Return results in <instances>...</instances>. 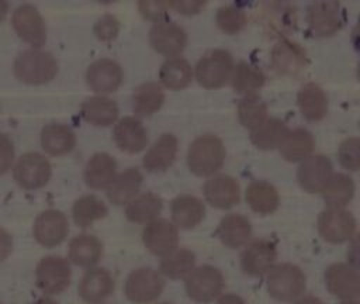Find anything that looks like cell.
Segmentation results:
<instances>
[{
  "label": "cell",
  "mask_w": 360,
  "mask_h": 304,
  "mask_svg": "<svg viewBox=\"0 0 360 304\" xmlns=\"http://www.w3.org/2000/svg\"><path fill=\"white\" fill-rule=\"evenodd\" d=\"M226 151L221 138L212 134L197 137L187 151V166L198 177L215 175L225 162Z\"/></svg>",
  "instance_id": "6da1fadb"
},
{
  "label": "cell",
  "mask_w": 360,
  "mask_h": 304,
  "mask_svg": "<svg viewBox=\"0 0 360 304\" xmlns=\"http://www.w3.org/2000/svg\"><path fill=\"white\" fill-rule=\"evenodd\" d=\"M14 75L27 84H44L58 73V62L52 53L39 48L21 52L14 61Z\"/></svg>",
  "instance_id": "7a4b0ae2"
},
{
  "label": "cell",
  "mask_w": 360,
  "mask_h": 304,
  "mask_svg": "<svg viewBox=\"0 0 360 304\" xmlns=\"http://www.w3.org/2000/svg\"><path fill=\"white\" fill-rule=\"evenodd\" d=\"M305 289L307 277L292 263H278L267 272V291L278 301H294L305 293Z\"/></svg>",
  "instance_id": "3957f363"
},
{
  "label": "cell",
  "mask_w": 360,
  "mask_h": 304,
  "mask_svg": "<svg viewBox=\"0 0 360 304\" xmlns=\"http://www.w3.org/2000/svg\"><path fill=\"white\" fill-rule=\"evenodd\" d=\"M225 286L224 274L219 269L211 265H201L194 267L184 277V287L187 296L201 304L214 301L222 294Z\"/></svg>",
  "instance_id": "277c9868"
},
{
  "label": "cell",
  "mask_w": 360,
  "mask_h": 304,
  "mask_svg": "<svg viewBox=\"0 0 360 304\" xmlns=\"http://www.w3.org/2000/svg\"><path fill=\"white\" fill-rule=\"evenodd\" d=\"M233 66V58L229 51L212 49L198 59L195 79L205 89H219L228 83Z\"/></svg>",
  "instance_id": "5b68a950"
},
{
  "label": "cell",
  "mask_w": 360,
  "mask_h": 304,
  "mask_svg": "<svg viewBox=\"0 0 360 304\" xmlns=\"http://www.w3.org/2000/svg\"><path fill=\"white\" fill-rule=\"evenodd\" d=\"M163 276L152 267L132 270L124 284L125 297L134 304H148L155 301L165 289Z\"/></svg>",
  "instance_id": "8992f818"
},
{
  "label": "cell",
  "mask_w": 360,
  "mask_h": 304,
  "mask_svg": "<svg viewBox=\"0 0 360 304\" xmlns=\"http://www.w3.org/2000/svg\"><path fill=\"white\" fill-rule=\"evenodd\" d=\"M72 270L68 259L60 256H45L42 258L35 269L37 287L44 294H59L66 290L70 284Z\"/></svg>",
  "instance_id": "52a82bcc"
},
{
  "label": "cell",
  "mask_w": 360,
  "mask_h": 304,
  "mask_svg": "<svg viewBox=\"0 0 360 304\" xmlns=\"http://www.w3.org/2000/svg\"><path fill=\"white\" fill-rule=\"evenodd\" d=\"M354 215L339 207H328L318 217L319 235L330 243H343L350 241L356 234Z\"/></svg>",
  "instance_id": "ba28073f"
},
{
  "label": "cell",
  "mask_w": 360,
  "mask_h": 304,
  "mask_svg": "<svg viewBox=\"0 0 360 304\" xmlns=\"http://www.w3.org/2000/svg\"><path fill=\"white\" fill-rule=\"evenodd\" d=\"M308 32L312 37H330L345 24V13L338 1H315L307 11Z\"/></svg>",
  "instance_id": "9c48e42d"
},
{
  "label": "cell",
  "mask_w": 360,
  "mask_h": 304,
  "mask_svg": "<svg viewBox=\"0 0 360 304\" xmlns=\"http://www.w3.org/2000/svg\"><path fill=\"white\" fill-rule=\"evenodd\" d=\"M13 176L20 187L35 190L44 187L49 182L52 166L44 155L38 152H27L18 158Z\"/></svg>",
  "instance_id": "30bf717a"
},
{
  "label": "cell",
  "mask_w": 360,
  "mask_h": 304,
  "mask_svg": "<svg viewBox=\"0 0 360 304\" xmlns=\"http://www.w3.org/2000/svg\"><path fill=\"white\" fill-rule=\"evenodd\" d=\"M15 34L34 48H39L46 42V25L41 13L32 4L18 6L11 17Z\"/></svg>",
  "instance_id": "8fae6325"
},
{
  "label": "cell",
  "mask_w": 360,
  "mask_h": 304,
  "mask_svg": "<svg viewBox=\"0 0 360 304\" xmlns=\"http://www.w3.org/2000/svg\"><path fill=\"white\" fill-rule=\"evenodd\" d=\"M152 49L167 58H174L187 45V32L174 21L155 23L149 30Z\"/></svg>",
  "instance_id": "7c38bea8"
},
{
  "label": "cell",
  "mask_w": 360,
  "mask_h": 304,
  "mask_svg": "<svg viewBox=\"0 0 360 304\" xmlns=\"http://www.w3.org/2000/svg\"><path fill=\"white\" fill-rule=\"evenodd\" d=\"M32 234L37 242L45 248L58 246L69 234V222L66 215L55 208L42 211L34 221Z\"/></svg>",
  "instance_id": "4fadbf2b"
},
{
  "label": "cell",
  "mask_w": 360,
  "mask_h": 304,
  "mask_svg": "<svg viewBox=\"0 0 360 304\" xmlns=\"http://www.w3.org/2000/svg\"><path fill=\"white\" fill-rule=\"evenodd\" d=\"M328 291L342 300L357 298L360 294V274L350 263H332L325 270Z\"/></svg>",
  "instance_id": "5bb4252c"
},
{
  "label": "cell",
  "mask_w": 360,
  "mask_h": 304,
  "mask_svg": "<svg viewBox=\"0 0 360 304\" xmlns=\"http://www.w3.org/2000/svg\"><path fill=\"white\" fill-rule=\"evenodd\" d=\"M277 259V248L271 239H255L240 253L242 270L253 277L264 276Z\"/></svg>",
  "instance_id": "9a60e30c"
},
{
  "label": "cell",
  "mask_w": 360,
  "mask_h": 304,
  "mask_svg": "<svg viewBox=\"0 0 360 304\" xmlns=\"http://www.w3.org/2000/svg\"><path fill=\"white\" fill-rule=\"evenodd\" d=\"M307 63L305 49L291 39H280L271 49L270 65L278 75L297 76L305 69Z\"/></svg>",
  "instance_id": "2e32d148"
},
{
  "label": "cell",
  "mask_w": 360,
  "mask_h": 304,
  "mask_svg": "<svg viewBox=\"0 0 360 304\" xmlns=\"http://www.w3.org/2000/svg\"><path fill=\"white\" fill-rule=\"evenodd\" d=\"M142 242L150 253L165 256L177 248L179 229L169 220L156 218L148 222L143 228Z\"/></svg>",
  "instance_id": "e0dca14e"
},
{
  "label": "cell",
  "mask_w": 360,
  "mask_h": 304,
  "mask_svg": "<svg viewBox=\"0 0 360 304\" xmlns=\"http://www.w3.org/2000/svg\"><path fill=\"white\" fill-rule=\"evenodd\" d=\"M333 173L332 162L325 155H311L301 160L297 169V180L305 191L321 193Z\"/></svg>",
  "instance_id": "ac0fdd59"
},
{
  "label": "cell",
  "mask_w": 360,
  "mask_h": 304,
  "mask_svg": "<svg viewBox=\"0 0 360 304\" xmlns=\"http://www.w3.org/2000/svg\"><path fill=\"white\" fill-rule=\"evenodd\" d=\"M122 80V68L108 58L94 61L86 70V83L96 93H112L121 86Z\"/></svg>",
  "instance_id": "d6986e66"
},
{
  "label": "cell",
  "mask_w": 360,
  "mask_h": 304,
  "mask_svg": "<svg viewBox=\"0 0 360 304\" xmlns=\"http://www.w3.org/2000/svg\"><path fill=\"white\" fill-rule=\"evenodd\" d=\"M202 191L207 203L219 210H228L240 200L239 183L229 175H217L208 179Z\"/></svg>",
  "instance_id": "ffe728a7"
},
{
  "label": "cell",
  "mask_w": 360,
  "mask_h": 304,
  "mask_svg": "<svg viewBox=\"0 0 360 304\" xmlns=\"http://www.w3.org/2000/svg\"><path fill=\"white\" fill-rule=\"evenodd\" d=\"M114 279L104 267H89L83 274L77 291L80 298L89 304H97L114 291Z\"/></svg>",
  "instance_id": "44dd1931"
},
{
  "label": "cell",
  "mask_w": 360,
  "mask_h": 304,
  "mask_svg": "<svg viewBox=\"0 0 360 304\" xmlns=\"http://www.w3.org/2000/svg\"><path fill=\"white\" fill-rule=\"evenodd\" d=\"M115 145L127 153H138L143 151L149 142L148 131L135 117L121 118L112 131Z\"/></svg>",
  "instance_id": "7402d4cb"
},
{
  "label": "cell",
  "mask_w": 360,
  "mask_h": 304,
  "mask_svg": "<svg viewBox=\"0 0 360 304\" xmlns=\"http://www.w3.org/2000/svg\"><path fill=\"white\" fill-rule=\"evenodd\" d=\"M177 151H179L177 137L174 134L165 132L148 149V152L142 159V166L150 173L165 172L174 163Z\"/></svg>",
  "instance_id": "603a6c76"
},
{
  "label": "cell",
  "mask_w": 360,
  "mask_h": 304,
  "mask_svg": "<svg viewBox=\"0 0 360 304\" xmlns=\"http://www.w3.org/2000/svg\"><path fill=\"white\" fill-rule=\"evenodd\" d=\"M84 182L90 189H107L117 176V160L105 153H94L84 166Z\"/></svg>",
  "instance_id": "cb8c5ba5"
},
{
  "label": "cell",
  "mask_w": 360,
  "mask_h": 304,
  "mask_svg": "<svg viewBox=\"0 0 360 304\" xmlns=\"http://www.w3.org/2000/svg\"><path fill=\"white\" fill-rule=\"evenodd\" d=\"M170 213L177 228L191 229L202 221L205 215V205L195 196L181 194L170 203Z\"/></svg>",
  "instance_id": "d4e9b609"
},
{
  "label": "cell",
  "mask_w": 360,
  "mask_h": 304,
  "mask_svg": "<svg viewBox=\"0 0 360 304\" xmlns=\"http://www.w3.org/2000/svg\"><path fill=\"white\" fill-rule=\"evenodd\" d=\"M215 235L225 246L238 249L250 241L252 224L242 214H228L219 221Z\"/></svg>",
  "instance_id": "484cf974"
},
{
  "label": "cell",
  "mask_w": 360,
  "mask_h": 304,
  "mask_svg": "<svg viewBox=\"0 0 360 304\" xmlns=\"http://www.w3.org/2000/svg\"><path fill=\"white\" fill-rule=\"evenodd\" d=\"M143 176L139 169L128 167L117 175L112 183L107 187V198L114 205L128 204L135 196L139 194Z\"/></svg>",
  "instance_id": "4316f807"
},
{
  "label": "cell",
  "mask_w": 360,
  "mask_h": 304,
  "mask_svg": "<svg viewBox=\"0 0 360 304\" xmlns=\"http://www.w3.org/2000/svg\"><path fill=\"white\" fill-rule=\"evenodd\" d=\"M117 103L105 96H93L86 99L80 107V115L83 120L96 127L112 125L118 118Z\"/></svg>",
  "instance_id": "83f0119b"
},
{
  "label": "cell",
  "mask_w": 360,
  "mask_h": 304,
  "mask_svg": "<svg viewBox=\"0 0 360 304\" xmlns=\"http://www.w3.org/2000/svg\"><path fill=\"white\" fill-rule=\"evenodd\" d=\"M69 260L80 267H93L103 256L101 241L90 234L76 235L69 242Z\"/></svg>",
  "instance_id": "f1b7e54d"
},
{
  "label": "cell",
  "mask_w": 360,
  "mask_h": 304,
  "mask_svg": "<svg viewBox=\"0 0 360 304\" xmlns=\"http://www.w3.org/2000/svg\"><path fill=\"white\" fill-rule=\"evenodd\" d=\"M297 104L308 121H321L328 113V96L316 83H305L297 94Z\"/></svg>",
  "instance_id": "f546056e"
},
{
  "label": "cell",
  "mask_w": 360,
  "mask_h": 304,
  "mask_svg": "<svg viewBox=\"0 0 360 304\" xmlns=\"http://www.w3.org/2000/svg\"><path fill=\"white\" fill-rule=\"evenodd\" d=\"M41 146L52 156L66 155L76 146V135L68 125L48 124L41 131Z\"/></svg>",
  "instance_id": "4dcf8cb0"
},
{
  "label": "cell",
  "mask_w": 360,
  "mask_h": 304,
  "mask_svg": "<svg viewBox=\"0 0 360 304\" xmlns=\"http://www.w3.org/2000/svg\"><path fill=\"white\" fill-rule=\"evenodd\" d=\"M245 200L255 213L267 215L278 208L280 196L277 189L269 182L256 180L246 187Z\"/></svg>",
  "instance_id": "1f68e13d"
},
{
  "label": "cell",
  "mask_w": 360,
  "mask_h": 304,
  "mask_svg": "<svg viewBox=\"0 0 360 304\" xmlns=\"http://www.w3.org/2000/svg\"><path fill=\"white\" fill-rule=\"evenodd\" d=\"M163 208V200L152 193L145 191L135 196L125 208V217L135 224H148L159 217Z\"/></svg>",
  "instance_id": "d6a6232c"
},
{
  "label": "cell",
  "mask_w": 360,
  "mask_h": 304,
  "mask_svg": "<svg viewBox=\"0 0 360 304\" xmlns=\"http://www.w3.org/2000/svg\"><path fill=\"white\" fill-rule=\"evenodd\" d=\"M288 132L290 128L284 121L277 117H270L259 127L253 128L249 137L256 148L262 151H271L281 145Z\"/></svg>",
  "instance_id": "836d02e7"
},
{
  "label": "cell",
  "mask_w": 360,
  "mask_h": 304,
  "mask_svg": "<svg viewBox=\"0 0 360 304\" xmlns=\"http://www.w3.org/2000/svg\"><path fill=\"white\" fill-rule=\"evenodd\" d=\"M315 148L314 135L305 128L290 129L281 145L278 146L280 155L287 162H301L311 156Z\"/></svg>",
  "instance_id": "e575fe53"
},
{
  "label": "cell",
  "mask_w": 360,
  "mask_h": 304,
  "mask_svg": "<svg viewBox=\"0 0 360 304\" xmlns=\"http://www.w3.org/2000/svg\"><path fill=\"white\" fill-rule=\"evenodd\" d=\"M193 79V68L187 59L181 56L167 58L159 69L160 83L170 90L187 87Z\"/></svg>",
  "instance_id": "d590c367"
},
{
  "label": "cell",
  "mask_w": 360,
  "mask_h": 304,
  "mask_svg": "<svg viewBox=\"0 0 360 304\" xmlns=\"http://www.w3.org/2000/svg\"><path fill=\"white\" fill-rule=\"evenodd\" d=\"M163 103L165 91L158 82H145L134 90L132 110L138 115H152L162 108Z\"/></svg>",
  "instance_id": "8d00e7d4"
},
{
  "label": "cell",
  "mask_w": 360,
  "mask_h": 304,
  "mask_svg": "<svg viewBox=\"0 0 360 304\" xmlns=\"http://www.w3.org/2000/svg\"><path fill=\"white\" fill-rule=\"evenodd\" d=\"M231 86L236 93L255 94L266 82V76L263 70L246 61L238 62L229 77Z\"/></svg>",
  "instance_id": "74e56055"
},
{
  "label": "cell",
  "mask_w": 360,
  "mask_h": 304,
  "mask_svg": "<svg viewBox=\"0 0 360 304\" xmlns=\"http://www.w3.org/2000/svg\"><path fill=\"white\" fill-rule=\"evenodd\" d=\"M354 182L346 173H332L326 184L323 186L321 194L328 207L343 208L349 204L354 196Z\"/></svg>",
  "instance_id": "f35d334b"
},
{
  "label": "cell",
  "mask_w": 360,
  "mask_h": 304,
  "mask_svg": "<svg viewBox=\"0 0 360 304\" xmlns=\"http://www.w3.org/2000/svg\"><path fill=\"white\" fill-rule=\"evenodd\" d=\"M107 213L108 208L104 201L94 194H86L79 197L72 207L73 221L82 228H87L97 220L104 218Z\"/></svg>",
  "instance_id": "ab89813d"
},
{
  "label": "cell",
  "mask_w": 360,
  "mask_h": 304,
  "mask_svg": "<svg viewBox=\"0 0 360 304\" xmlns=\"http://www.w3.org/2000/svg\"><path fill=\"white\" fill-rule=\"evenodd\" d=\"M195 265V255L187 248H176L170 253L162 256L160 274L177 280L186 277Z\"/></svg>",
  "instance_id": "60d3db41"
},
{
  "label": "cell",
  "mask_w": 360,
  "mask_h": 304,
  "mask_svg": "<svg viewBox=\"0 0 360 304\" xmlns=\"http://www.w3.org/2000/svg\"><path fill=\"white\" fill-rule=\"evenodd\" d=\"M267 114H269L267 104L256 93L255 94H246L238 103L239 122L245 128H249L250 131L253 128L259 127L263 121H266Z\"/></svg>",
  "instance_id": "b9f144b4"
},
{
  "label": "cell",
  "mask_w": 360,
  "mask_h": 304,
  "mask_svg": "<svg viewBox=\"0 0 360 304\" xmlns=\"http://www.w3.org/2000/svg\"><path fill=\"white\" fill-rule=\"evenodd\" d=\"M215 23L221 31L226 34H236L246 24V14L238 6L226 4L218 8L215 15Z\"/></svg>",
  "instance_id": "7bdbcfd3"
},
{
  "label": "cell",
  "mask_w": 360,
  "mask_h": 304,
  "mask_svg": "<svg viewBox=\"0 0 360 304\" xmlns=\"http://www.w3.org/2000/svg\"><path fill=\"white\" fill-rule=\"evenodd\" d=\"M338 159L346 170L357 172L360 169V139L357 137L343 139L338 148Z\"/></svg>",
  "instance_id": "ee69618b"
},
{
  "label": "cell",
  "mask_w": 360,
  "mask_h": 304,
  "mask_svg": "<svg viewBox=\"0 0 360 304\" xmlns=\"http://www.w3.org/2000/svg\"><path fill=\"white\" fill-rule=\"evenodd\" d=\"M93 32L97 37V39L110 42L114 38H117L120 32V21L112 14H104L101 18H98L93 27Z\"/></svg>",
  "instance_id": "f6af8a7d"
},
{
  "label": "cell",
  "mask_w": 360,
  "mask_h": 304,
  "mask_svg": "<svg viewBox=\"0 0 360 304\" xmlns=\"http://www.w3.org/2000/svg\"><path fill=\"white\" fill-rule=\"evenodd\" d=\"M138 8L145 20L160 23L167 17L169 4L167 1H139Z\"/></svg>",
  "instance_id": "bcb514c9"
},
{
  "label": "cell",
  "mask_w": 360,
  "mask_h": 304,
  "mask_svg": "<svg viewBox=\"0 0 360 304\" xmlns=\"http://www.w3.org/2000/svg\"><path fill=\"white\" fill-rule=\"evenodd\" d=\"M14 160V144L11 138L0 132V176L4 175Z\"/></svg>",
  "instance_id": "7dc6e473"
},
{
  "label": "cell",
  "mask_w": 360,
  "mask_h": 304,
  "mask_svg": "<svg viewBox=\"0 0 360 304\" xmlns=\"http://www.w3.org/2000/svg\"><path fill=\"white\" fill-rule=\"evenodd\" d=\"M169 4V8H173L176 11H179L180 14H184V15H193V14H197L200 13L207 1L204 0H184V1H167Z\"/></svg>",
  "instance_id": "c3c4849f"
},
{
  "label": "cell",
  "mask_w": 360,
  "mask_h": 304,
  "mask_svg": "<svg viewBox=\"0 0 360 304\" xmlns=\"http://www.w3.org/2000/svg\"><path fill=\"white\" fill-rule=\"evenodd\" d=\"M11 251H13V238L6 229L0 228V262L6 260L10 256Z\"/></svg>",
  "instance_id": "681fc988"
},
{
  "label": "cell",
  "mask_w": 360,
  "mask_h": 304,
  "mask_svg": "<svg viewBox=\"0 0 360 304\" xmlns=\"http://www.w3.org/2000/svg\"><path fill=\"white\" fill-rule=\"evenodd\" d=\"M217 304H248V303L240 296H238V294L226 293V294H222L219 297Z\"/></svg>",
  "instance_id": "f907efd6"
},
{
  "label": "cell",
  "mask_w": 360,
  "mask_h": 304,
  "mask_svg": "<svg viewBox=\"0 0 360 304\" xmlns=\"http://www.w3.org/2000/svg\"><path fill=\"white\" fill-rule=\"evenodd\" d=\"M292 304H322V301L315 296H304L295 300Z\"/></svg>",
  "instance_id": "816d5d0a"
},
{
  "label": "cell",
  "mask_w": 360,
  "mask_h": 304,
  "mask_svg": "<svg viewBox=\"0 0 360 304\" xmlns=\"http://www.w3.org/2000/svg\"><path fill=\"white\" fill-rule=\"evenodd\" d=\"M32 304H58V301H55L53 298H51V297H41V298H38V300H35Z\"/></svg>",
  "instance_id": "f5cc1de1"
},
{
  "label": "cell",
  "mask_w": 360,
  "mask_h": 304,
  "mask_svg": "<svg viewBox=\"0 0 360 304\" xmlns=\"http://www.w3.org/2000/svg\"><path fill=\"white\" fill-rule=\"evenodd\" d=\"M7 11H8V3L0 1V21L7 15Z\"/></svg>",
  "instance_id": "db71d44e"
},
{
  "label": "cell",
  "mask_w": 360,
  "mask_h": 304,
  "mask_svg": "<svg viewBox=\"0 0 360 304\" xmlns=\"http://www.w3.org/2000/svg\"><path fill=\"white\" fill-rule=\"evenodd\" d=\"M340 304H360L357 298H347V300H343Z\"/></svg>",
  "instance_id": "11a10c76"
},
{
  "label": "cell",
  "mask_w": 360,
  "mask_h": 304,
  "mask_svg": "<svg viewBox=\"0 0 360 304\" xmlns=\"http://www.w3.org/2000/svg\"><path fill=\"white\" fill-rule=\"evenodd\" d=\"M159 304H172V303H166V301H163V303H159Z\"/></svg>",
  "instance_id": "9f6ffc18"
},
{
  "label": "cell",
  "mask_w": 360,
  "mask_h": 304,
  "mask_svg": "<svg viewBox=\"0 0 360 304\" xmlns=\"http://www.w3.org/2000/svg\"><path fill=\"white\" fill-rule=\"evenodd\" d=\"M0 304H1V303H0Z\"/></svg>",
  "instance_id": "6f0895ef"
}]
</instances>
